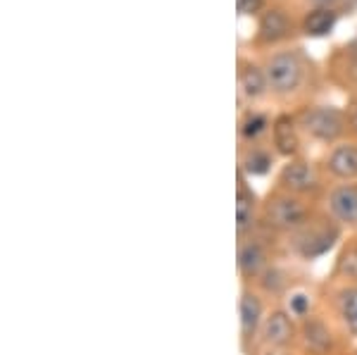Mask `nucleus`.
I'll return each instance as SVG.
<instances>
[{"label":"nucleus","instance_id":"obj_1","mask_svg":"<svg viewBox=\"0 0 357 355\" xmlns=\"http://www.w3.org/2000/svg\"><path fill=\"white\" fill-rule=\"evenodd\" d=\"M343 239V227L336 225L319 205V210L301 229H296L286 239H281V250H284L286 260L314 262L321 260L324 255H329L331 250H336Z\"/></svg>","mask_w":357,"mask_h":355},{"label":"nucleus","instance_id":"obj_2","mask_svg":"<svg viewBox=\"0 0 357 355\" xmlns=\"http://www.w3.org/2000/svg\"><path fill=\"white\" fill-rule=\"evenodd\" d=\"M317 210H319V203H314V200L293 196V193L274 186V191H269L267 198L262 200L260 225L257 227L279 239H286L296 229H301Z\"/></svg>","mask_w":357,"mask_h":355},{"label":"nucleus","instance_id":"obj_3","mask_svg":"<svg viewBox=\"0 0 357 355\" xmlns=\"http://www.w3.org/2000/svg\"><path fill=\"white\" fill-rule=\"evenodd\" d=\"M279 260H284L281 239L262 227L248 232L245 236H236V270L241 284H255Z\"/></svg>","mask_w":357,"mask_h":355},{"label":"nucleus","instance_id":"obj_4","mask_svg":"<svg viewBox=\"0 0 357 355\" xmlns=\"http://www.w3.org/2000/svg\"><path fill=\"white\" fill-rule=\"evenodd\" d=\"M276 188L289 191L293 196L321 203V198H324L329 186L324 184V169L317 167L314 163H310L307 158L301 156V158L286 160L281 165L279 174H276Z\"/></svg>","mask_w":357,"mask_h":355},{"label":"nucleus","instance_id":"obj_5","mask_svg":"<svg viewBox=\"0 0 357 355\" xmlns=\"http://www.w3.org/2000/svg\"><path fill=\"white\" fill-rule=\"evenodd\" d=\"M298 124L312 141L336 146L348 131V114L333 105H312L298 114Z\"/></svg>","mask_w":357,"mask_h":355},{"label":"nucleus","instance_id":"obj_6","mask_svg":"<svg viewBox=\"0 0 357 355\" xmlns=\"http://www.w3.org/2000/svg\"><path fill=\"white\" fill-rule=\"evenodd\" d=\"M269 301L260 291L250 284H241V299H238V327H241V351L250 355L255 351L257 339H260L262 322L269 312Z\"/></svg>","mask_w":357,"mask_h":355},{"label":"nucleus","instance_id":"obj_7","mask_svg":"<svg viewBox=\"0 0 357 355\" xmlns=\"http://www.w3.org/2000/svg\"><path fill=\"white\" fill-rule=\"evenodd\" d=\"M321 296L329 305V317L338 331L350 341H357V284H333L321 286Z\"/></svg>","mask_w":357,"mask_h":355},{"label":"nucleus","instance_id":"obj_8","mask_svg":"<svg viewBox=\"0 0 357 355\" xmlns=\"http://www.w3.org/2000/svg\"><path fill=\"white\" fill-rule=\"evenodd\" d=\"M341 331L333 324V319L324 312H317L301 324L298 336V355H338V341Z\"/></svg>","mask_w":357,"mask_h":355},{"label":"nucleus","instance_id":"obj_9","mask_svg":"<svg viewBox=\"0 0 357 355\" xmlns=\"http://www.w3.org/2000/svg\"><path fill=\"white\" fill-rule=\"evenodd\" d=\"M319 205L345 234L357 232V181H336L326 188Z\"/></svg>","mask_w":357,"mask_h":355},{"label":"nucleus","instance_id":"obj_10","mask_svg":"<svg viewBox=\"0 0 357 355\" xmlns=\"http://www.w3.org/2000/svg\"><path fill=\"white\" fill-rule=\"evenodd\" d=\"M298 336H301V324L281 305H272L262 322L257 346L281 348V351H298Z\"/></svg>","mask_w":357,"mask_h":355},{"label":"nucleus","instance_id":"obj_11","mask_svg":"<svg viewBox=\"0 0 357 355\" xmlns=\"http://www.w3.org/2000/svg\"><path fill=\"white\" fill-rule=\"evenodd\" d=\"M269 91L276 96H291L303 84V62L296 53H279L264 65Z\"/></svg>","mask_w":357,"mask_h":355},{"label":"nucleus","instance_id":"obj_12","mask_svg":"<svg viewBox=\"0 0 357 355\" xmlns=\"http://www.w3.org/2000/svg\"><path fill=\"white\" fill-rule=\"evenodd\" d=\"M321 303H324L321 286L317 289V286H310L305 279H298L276 305H281L298 324H303L305 319H310L312 315L321 312Z\"/></svg>","mask_w":357,"mask_h":355},{"label":"nucleus","instance_id":"obj_13","mask_svg":"<svg viewBox=\"0 0 357 355\" xmlns=\"http://www.w3.org/2000/svg\"><path fill=\"white\" fill-rule=\"evenodd\" d=\"M262 200L255 188L248 184V176L238 172V184H236V236H245L248 232L260 225Z\"/></svg>","mask_w":357,"mask_h":355},{"label":"nucleus","instance_id":"obj_14","mask_svg":"<svg viewBox=\"0 0 357 355\" xmlns=\"http://www.w3.org/2000/svg\"><path fill=\"white\" fill-rule=\"evenodd\" d=\"M321 169L333 181H357V141H338L331 146Z\"/></svg>","mask_w":357,"mask_h":355},{"label":"nucleus","instance_id":"obj_15","mask_svg":"<svg viewBox=\"0 0 357 355\" xmlns=\"http://www.w3.org/2000/svg\"><path fill=\"white\" fill-rule=\"evenodd\" d=\"M301 134L303 131L301 124H298V117H293V114H276L272 124V148L276 151V156L286 160L301 158L303 151Z\"/></svg>","mask_w":357,"mask_h":355},{"label":"nucleus","instance_id":"obj_16","mask_svg":"<svg viewBox=\"0 0 357 355\" xmlns=\"http://www.w3.org/2000/svg\"><path fill=\"white\" fill-rule=\"evenodd\" d=\"M326 282L357 284V232L345 234L341 246L336 248V257H333V265Z\"/></svg>","mask_w":357,"mask_h":355},{"label":"nucleus","instance_id":"obj_17","mask_svg":"<svg viewBox=\"0 0 357 355\" xmlns=\"http://www.w3.org/2000/svg\"><path fill=\"white\" fill-rule=\"evenodd\" d=\"M284 260H286V257H284ZM284 260L274 262V265L269 267V270L264 272L255 284H250V286H255V289L260 291L267 301H274V305L284 299V294L298 282V279H303V277H298L291 267H286Z\"/></svg>","mask_w":357,"mask_h":355},{"label":"nucleus","instance_id":"obj_18","mask_svg":"<svg viewBox=\"0 0 357 355\" xmlns=\"http://www.w3.org/2000/svg\"><path fill=\"white\" fill-rule=\"evenodd\" d=\"M276 151L267 148L264 143H255V146H243L238 153V172L248 179L255 176H267L274 169Z\"/></svg>","mask_w":357,"mask_h":355},{"label":"nucleus","instance_id":"obj_19","mask_svg":"<svg viewBox=\"0 0 357 355\" xmlns=\"http://www.w3.org/2000/svg\"><path fill=\"white\" fill-rule=\"evenodd\" d=\"M274 119L267 112L260 110H245L238 119V139L243 146H255L262 143L267 136H272Z\"/></svg>","mask_w":357,"mask_h":355},{"label":"nucleus","instance_id":"obj_20","mask_svg":"<svg viewBox=\"0 0 357 355\" xmlns=\"http://www.w3.org/2000/svg\"><path fill=\"white\" fill-rule=\"evenodd\" d=\"M267 91H269V84H267V74H264V70H260L257 65H250V62H243L238 70L241 100L255 103V100H260Z\"/></svg>","mask_w":357,"mask_h":355},{"label":"nucleus","instance_id":"obj_21","mask_svg":"<svg viewBox=\"0 0 357 355\" xmlns=\"http://www.w3.org/2000/svg\"><path fill=\"white\" fill-rule=\"evenodd\" d=\"M289 27H291L289 17H286L284 10H279V8L267 10V13L260 17L257 36H260V41H264V43H276L284 36H289Z\"/></svg>","mask_w":357,"mask_h":355},{"label":"nucleus","instance_id":"obj_22","mask_svg":"<svg viewBox=\"0 0 357 355\" xmlns=\"http://www.w3.org/2000/svg\"><path fill=\"white\" fill-rule=\"evenodd\" d=\"M338 22V15L333 8H314L312 13L305 17L303 29L307 36H326V33L333 31Z\"/></svg>","mask_w":357,"mask_h":355},{"label":"nucleus","instance_id":"obj_23","mask_svg":"<svg viewBox=\"0 0 357 355\" xmlns=\"http://www.w3.org/2000/svg\"><path fill=\"white\" fill-rule=\"evenodd\" d=\"M236 8H238L241 15H255L260 13L262 0H236Z\"/></svg>","mask_w":357,"mask_h":355},{"label":"nucleus","instance_id":"obj_24","mask_svg":"<svg viewBox=\"0 0 357 355\" xmlns=\"http://www.w3.org/2000/svg\"><path fill=\"white\" fill-rule=\"evenodd\" d=\"M296 353H298V351H281V348H264V346H257L250 355H296Z\"/></svg>","mask_w":357,"mask_h":355},{"label":"nucleus","instance_id":"obj_25","mask_svg":"<svg viewBox=\"0 0 357 355\" xmlns=\"http://www.w3.org/2000/svg\"><path fill=\"white\" fill-rule=\"evenodd\" d=\"M312 5H317V8H333V5L338 3V0H310Z\"/></svg>","mask_w":357,"mask_h":355},{"label":"nucleus","instance_id":"obj_26","mask_svg":"<svg viewBox=\"0 0 357 355\" xmlns=\"http://www.w3.org/2000/svg\"><path fill=\"white\" fill-rule=\"evenodd\" d=\"M350 355H357V351H353V353H350Z\"/></svg>","mask_w":357,"mask_h":355}]
</instances>
